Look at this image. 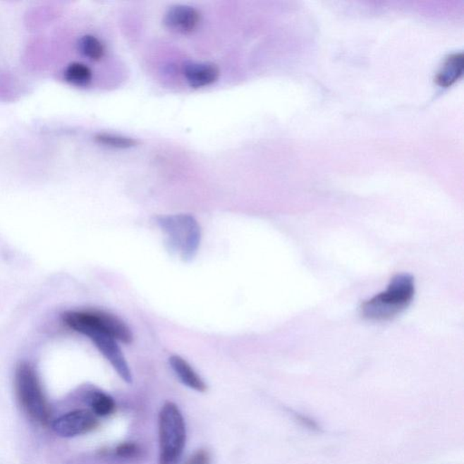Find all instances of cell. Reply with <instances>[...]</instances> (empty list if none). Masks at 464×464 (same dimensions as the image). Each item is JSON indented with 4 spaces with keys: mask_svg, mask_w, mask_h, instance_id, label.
I'll return each instance as SVG.
<instances>
[{
    "mask_svg": "<svg viewBox=\"0 0 464 464\" xmlns=\"http://www.w3.org/2000/svg\"><path fill=\"white\" fill-rule=\"evenodd\" d=\"M414 295V278L409 274L396 275L386 291L362 305V316L371 321L392 319L409 306Z\"/></svg>",
    "mask_w": 464,
    "mask_h": 464,
    "instance_id": "obj_1",
    "label": "cell"
},
{
    "mask_svg": "<svg viewBox=\"0 0 464 464\" xmlns=\"http://www.w3.org/2000/svg\"><path fill=\"white\" fill-rule=\"evenodd\" d=\"M15 389L19 405L28 417L47 425L50 409L36 370L28 363L18 365L15 374Z\"/></svg>",
    "mask_w": 464,
    "mask_h": 464,
    "instance_id": "obj_2",
    "label": "cell"
},
{
    "mask_svg": "<svg viewBox=\"0 0 464 464\" xmlns=\"http://www.w3.org/2000/svg\"><path fill=\"white\" fill-rule=\"evenodd\" d=\"M159 464H178L186 444V425L176 403L167 402L159 415Z\"/></svg>",
    "mask_w": 464,
    "mask_h": 464,
    "instance_id": "obj_3",
    "label": "cell"
},
{
    "mask_svg": "<svg viewBox=\"0 0 464 464\" xmlns=\"http://www.w3.org/2000/svg\"><path fill=\"white\" fill-rule=\"evenodd\" d=\"M63 322L70 329L87 336L91 332H102L116 341L130 344L133 334L123 321L114 315L101 310H75L63 314Z\"/></svg>",
    "mask_w": 464,
    "mask_h": 464,
    "instance_id": "obj_4",
    "label": "cell"
},
{
    "mask_svg": "<svg viewBox=\"0 0 464 464\" xmlns=\"http://www.w3.org/2000/svg\"><path fill=\"white\" fill-rule=\"evenodd\" d=\"M157 224L167 234L171 250L179 251L183 262H192L201 243V228L195 217L189 214L160 216Z\"/></svg>",
    "mask_w": 464,
    "mask_h": 464,
    "instance_id": "obj_5",
    "label": "cell"
},
{
    "mask_svg": "<svg viewBox=\"0 0 464 464\" xmlns=\"http://www.w3.org/2000/svg\"><path fill=\"white\" fill-rule=\"evenodd\" d=\"M97 416L89 410L66 413L52 422L54 432L59 436L71 438L85 434L97 427Z\"/></svg>",
    "mask_w": 464,
    "mask_h": 464,
    "instance_id": "obj_6",
    "label": "cell"
},
{
    "mask_svg": "<svg viewBox=\"0 0 464 464\" xmlns=\"http://www.w3.org/2000/svg\"><path fill=\"white\" fill-rule=\"evenodd\" d=\"M85 336L94 342L98 350L109 361L121 378L126 383L132 384L131 371H130L129 365L123 357L116 340L107 334L97 331L89 333Z\"/></svg>",
    "mask_w": 464,
    "mask_h": 464,
    "instance_id": "obj_7",
    "label": "cell"
},
{
    "mask_svg": "<svg viewBox=\"0 0 464 464\" xmlns=\"http://www.w3.org/2000/svg\"><path fill=\"white\" fill-rule=\"evenodd\" d=\"M201 21V15L193 6L176 5L171 6L164 17V24L171 31L178 34H190L196 30Z\"/></svg>",
    "mask_w": 464,
    "mask_h": 464,
    "instance_id": "obj_8",
    "label": "cell"
},
{
    "mask_svg": "<svg viewBox=\"0 0 464 464\" xmlns=\"http://www.w3.org/2000/svg\"><path fill=\"white\" fill-rule=\"evenodd\" d=\"M183 75L190 87L202 88L218 80L220 70L212 63L189 61L184 63Z\"/></svg>",
    "mask_w": 464,
    "mask_h": 464,
    "instance_id": "obj_9",
    "label": "cell"
},
{
    "mask_svg": "<svg viewBox=\"0 0 464 464\" xmlns=\"http://www.w3.org/2000/svg\"><path fill=\"white\" fill-rule=\"evenodd\" d=\"M169 363L174 373L184 386H188L189 389L195 390L197 392L203 393L207 390V386H206L204 381L190 367L185 359L179 357V355H173L169 359Z\"/></svg>",
    "mask_w": 464,
    "mask_h": 464,
    "instance_id": "obj_10",
    "label": "cell"
},
{
    "mask_svg": "<svg viewBox=\"0 0 464 464\" xmlns=\"http://www.w3.org/2000/svg\"><path fill=\"white\" fill-rule=\"evenodd\" d=\"M463 72V54L450 56L444 62L441 71L436 76L437 84L441 87H448L460 78Z\"/></svg>",
    "mask_w": 464,
    "mask_h": 464,
    "instance_id": "obj_11",
    "label": "cell"
},
{
    "mask_svg": "<svg viewBox=\"0 0 464 464\" xmlns=\"http://www.w3.org/2000/svg\"><path fill=\"white\" fill-rule=\"evenodd\" d=\"M66 81L75 87H87L92 81L93 74L92 70L87 65L82 63H70L63 72Z\"/></svg>",
    "mask_w": 464,
    "mask_h": 464,
    "instance_id": "obj_12",
    "label": "cell"
},
{
    "mask_svg": "<svg viewBox=\"0 0 464 464\" xmlns=\"http://www.w3.org/2000/svg\"><path fill=\"white\" fill-rule=\"evenodd\" d=\"M87 402L91 406L92 413L100 417L112 415L116 410V403L112 397L103 392L89 393Z\"/></svg>",
    "mask_w": 464,
    "mask_h": 464,
    "instance_id": "obj_13",
    "label": "cell"
},
{
    "mask_svg": "<svg viewBox=\"0 0 464 464\" xmlns=\"http://www.w3.org/2000/svg\"><path fill=\"white\" fill-rule=\"evenodd\" d=\"M78 47L83 56L93 61H99L104 55V44L92 35H85L79 38Z\"/></svg>",
    "mask_w": 464,
    "mask_h": 464,
    "instance_id": "obj_14",
    "label": "cell"
},
{
    "mask_svg": "<svg viewBox=\"0 0 464 464\" xmlns=\"http://www.w3.org/2000/svg\"><path fill=\"white\" fill-rule=\"evenodd\" d=\"M97 140L102 145L117 149L131 148L136 145L135 140L111 133H101L97 136Z\"/></svg>",
    "mask_w": 464,
    "mask_h": 464,
    "instance_id": "obj_15",
    "label": "cell"
},
{
    "mask_svg": "<svg viewBox=\"0 0 464 464\" xmlns=\"http://www.w3.org/2000/svg\"><path fill=\"white\" fill-rule=\"evenodd\" d=\"M116 454L119 458L135 459L141 454V448L135 443H123L117 446Z\"/></svg>",
    "mask_w": 464,
    "mask_h": 464,
    "instance_id": "obj_16",
    "label": "cell"
},
{
    "mask_svg": "<svg viewBox=\"0 0 464 464\" xmlns=\"http://www.w3.org/2000/svg\"><path fill=\"white\" fill-rule=\"evenodd\" d=\"M209 454L205 450H199L193 456L190 457L185 464H209Z\"/></svg>",
    "mask_w": 464,
    "mask_h": 464,
    "instance_id": "obj_17",
    "label": "cell"
}]
</instances>
